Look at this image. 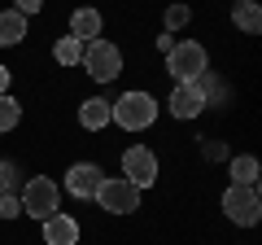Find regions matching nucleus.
I'll use <instances>...</instances> for the list:
<instances>
[{
	"mask_svg": "<svg viewBox=\"0 0 262 245\" xmlns=\"http://www.w3.org/2000/svg\"><path fill=\"white\" fill-rule=\"evenodd\" d=\"M206 84L201 79H192V84H175V92H170V114L175 118H196V114L206 110Z\"/></svg>",
	"mask_w": 262,
	"mask_h": 245,
	"instance_id": "6e6552de",
	"label": "nucleus"
},
{
	"mask_svg": "<svg viewBox=\"0 0 262 245\" xmlns=\"http://www.w3.org/2000/svg\"><path fill=\"white\" fill-rule=\"evenodd\" d=\"M53 57H57V66H79V62H83V44H79L75 35H61L53 44Z\"/></svg>",
	"mask_w": 262,
	"mask_h": 245,
	"instance_id": "dca6fc26",
	"label": "nucleus"
},
{
	"mask_svg": "<svg viewBox=\"0 0 262 245\" xmlns=\"http://www.w3.org/2000/svg\"><path fill=\"white\" fill-rule=\"evenodd\" d=\"M101 167H96V162H75V167L66 171V193H70V197H96V189H101Z\"/></svg>",
	"mask_w": 262,
	"mask_h": 245,
	"instance_id": "1a4fd4ad",
	"label": "nucleus"
},
{
	"mask_svg": "<svg viewBox=\"0 0 262 245\" xmlns=\"http://www.w3.org/2000/svg\"><path fill=\"white\" fill-rule=\"evenodd\" d=\"M188 18H192V9H188V5H170V9H166V31L175 35L179 27H188Z\"/></svg>",
	"mask_w": 262,
	"mask_h": 245,
	"instance_id": "a211bd4d",
	"label": "nucleus"
},
{
	"mask_svg": "<svg viewBox=\"0 0 262 245\" xmlns=\"http://www.w3.org/2000/svg\"><path fill=\"white\" fill-rule=\"evenodd\" d=\"M0 92H9V66L0 62Z\"/></svg>",
	"mask_w": 262,
	"mask_h": 245,
	"instance_id": "4be33fe9",
	"label": "nucleus"
},
{
	"mask_svg": "<svg viewBox=\"0 0 262 245\" xmlns=\"http://www.w3.org/2000/svg\"><path fill=\"white\" fill-rule=\"evenodd\" d=\"M79 122H83L88 132H101V127H110L114 114H110V101H101V96H92V101L79 105Z\"/></svg>",
	"mask_w": 262,
	"mask_h": 245,
	"instance_id": "f8f14e48",
	"label": "nucleus"
},
{
	"mask_svg": "<svg viewBox=\"0 0 262 245\" xmlns=\"http://www.w3.org/2000/svg\"><path fill=\"white\" fill-rule=\"evenodd\" d=\"M101 27H105V18H101L96 9H75V13H70V35H75L79 44L101 39Z\"/></svg>",
	"mask_w": 262,
	"mask_h": 245,
	"instance_id": "9d476101",
	"label": "nucleus"
},
{
	"mask_svg": "<svg viewBox=\"0 0 262 245\" xmlns=\"http://www.w3.org/2000/svg\"><path fill=\"white\" fill-rule=\"evenodd\" d=\"M223 215L232 219L236 228H253L262 219V201H258V189H245V184H232L223 193Z\"/></svg>",
	"mask_w": 262,
	"mask_h": 245,
	"instance_id": "39448f33",
	"label": "nucleus"
},
{
	"mask_svg": "<svg viewBox=\"0 0 262 245\" xmlns=\"http://www.w3.org/2000/svg\"><path fill=\"white\" fill-rule=\"evenodd\" d=\"M96 201H101V210H110V215H131V210H140V189L127 184L122 175H114V179H101Z\"/></svg>",
	"mask_w": 262,
	"mask_h": 245,
	"instance_id": "423d86ee",
	"label": "nucleus"
},
{
	"mask_svg": "<svg viewBox=\"0 0 262 245\" xmlns=\"http://www.w3.org/2000/svg\"><path fill=\"white\" fill-rule=\"evenodd\" d=\"M18 201H22V210H27V219H53L57 215V184L48 175H35V179H27V189L18 193Z\"/></svg>",
	"mask_w": 262,
	"mask_h": 245,
	"instance_id": "20e7f679",
	"label": "nucleus"
},
{
	"mask_svg": "<svg viewBox=\"0 0 262 245\" xmlns=\"http://www.w3.org/2000/svg\"><path fill=\"white\" fill-rule=\"evenodd\" d=\"M110 114L122 132H144L158 122V101L153 92H122L118 101H110Z\"/></svg>",
	"mask_w": 262,
	"mask_h": 245,
	"instance_id": "f257e3e1",
	"label": "nucleus"
},
{
	"mask_svg": "<svg viewBox=\"0 0 262 245\" xmlns=\"http://www.w3.org/2000/svg\"><path fill=\"white\" fill-rule=\"evenodd\" d=\"M158 48H162V53H170V48H175V35H170V31H162V35H158Z\"/></svg>",
	"mask_w": 262,
	"mask_h": 245,
	"instance_id": "412c9836",
	"label": "nucleus"
},
{
	"mask_svg": "<svg viewBox=\"0 0 262 245\" xmlns=\"http://www.w3.org/2000/svg\"><path fill=\"white\" fill-rule=\"evenodd\" d=\"M18 118H22V105L13 101L9 92H0V136L13 132V127H18Z\"/></svg>",
	"mask_w": 262,
	"mask_h": 245,
	"instance_id": "f3484780",
	"label": "nucleus"
},
{
	"mask_svg": "<svg viewBox=\"0 0 262 245\" xmlns=\"http://www.w3.org/2000/svg\"><path fill=\"white\" fill-rule=\"evenodd\" d=\"M18 215H22L18 193H0V219H18Z\"/></svg>",
	"mask_w": 262,
	"mask_h": 245,
	"instance_id": "6ab92c4d",
	"label": "nucleus"
},
{
	"mask_svg": "<svg viewBox=\"0 0 262 245\" xmlns=\"http://www.w3.org/2000/svg\"><path fill=\"white\" fill-rule=\"evenodd\" d=\"M236 5H241V0H236Z\"/></svg>",
	"mask_w": 262,
	"mask_h": 245,
	"instance_id": "5701e85b",
	"label": "nucleus"
},
{
	"mask_svg": "<svg viewBox=\"0 0 262 245\" xmlns=\"http://www.w3.org/2000/svg\"><path fill=\"white\" fill-rule=\"evenodd\" d=\"M79 66H83L96 84H110V79H118V70H122V53H118V44H110V39H92V44H83V62H79Z\"/></svg>",
	"mask_w": 262,
	"mask_h": 245,
	"instance_id": "7ed1b4c3",
	"label": "nucleus"
},
{
	"mask_svg": "<svg viewBox=\"0 0 262 245\" xmlns=\"http://www.w3.org/2000/svg\"><path fill=\"white\" fill-rule=\"evenodd\" d=\"M13 9H18L22 18H31V13H39V9H44V0H13Z\"/></svg>",
	"mask_w": 262,
	"mask_h": 245,
	"instance_id": "aec40b11",
	"label": "nucleus"
},
{
	"mask_svg": "<svg viewBox=\"0 0 262 245\" xmlns=\"http://www.w3.org/2000/svg\"><path fill=\"white\" fill-rule=\"evenodd\" d=\"M210 66V53L196 39H175V48L166 53V70L175 75V84H192V79H201Z\"/></svg>",
	"mask_w": 262,
	"mask_h": 245,
	"instance_id": "f03ea898",
	"label": "nucleus"
},
{
	"mask_svg": "<svg viewBox=\"0 0 262 245\" xmlns=\"http://www.w3.org/2000/svg\"><path fill=\"white\" fill-rule=\"evenodd\" d=\"M232 22H236V31H245V35H258L262 31V9H258V0H241L232 9Z\"/></svg>",
	"mask_w": 262,
	"mask_h": 245,
	"instance_id": "4468645a",
	"label": "nucleus"
},
{
	"mask_svg": "<svg viewBox=\"0 0 262 245\" xmlns=\"http://www.w3.org/2000/svg\"><path fill=\"white\" fill-rule=\"evenodd\" d=\"M44 245H79V223L70 215L44 219Z\"/></svg>",
	"mask_w": 262,
	"mask_h": 245,
	"instance_id": "9b49d317",
	"label": "nucleus"
},
{
	"mask_svg": "<svg viewBox=\"0 0 262 245\" xmlns=\"http://www.w3.org/2000/svg\"><path fill=\"white\" fill-rule=\"evenodd\" d=\"M122 179L127 184H136V189H149L153 179H158V158H153V149H144V145H131L127 153H122Z\"/></svg>",
	"mask_w": 262,
	"mask_h": 245,
	"instance_id": "0eeeda50",
	"label": "nucleus"
},
{
	"mask_svg": "<svg viewBox=\"0 0 262 245\" xmlns=\"http://www.w3.org/2000/svg\"><path fill=\"white\" fill-rule=\"evenodd\" d=\"M22 39H27V18L18 9H5L0 13V48H13Z\"/></svg>",
	"mask_w": 262,
	"mask_h": 245,
	"instance_id": "ddd939ff",
	"label": "nucleus"
},
{
	"mask_svg": "<svg viewBox=\"0 0 262 245\" xmlns=\"http://www.w3.org/2000/svg\"><path fill=\"white\" fill-rule=\"evenodd\" d=\"M232 184H245V189H253V184H258V158H253V153H241V158H232Z\"/></svg>",
	"mask_w": 262,
	"mask_h": 245,
	"instance_id": "2eb2a0df",
	"label": "nucleus"
}]
</instances>
